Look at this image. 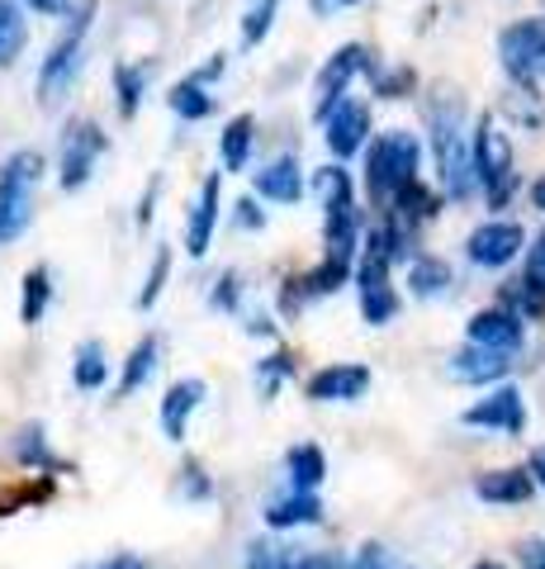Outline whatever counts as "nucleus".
<instances>
[{
  "mask_svg": "<svg viewBox=\"0 0 545 569\" xmlns=\"http://www.w3.org/2000/svg\"><path fill=\"white\" fill-rule=\"evenodd\" d=\"M427 133H432V157H436V176H442V190L451 200H470L480 176H474V142L465 138V100L461 91H432L427 100Z\"/></svg>",
  "mask_w": 545,
  "mask_h": 569,
  "instance_id": "obj_1",
  "label": "nucleus"
},
{
  "mask_svg": "<svg viewBox=\"0 0 545 569\" xmlns=\"http://www.w3.org/2000/svg\"><path fill=\"white\" fill-rule=\"evenodd\" d=\"M95 0H81V6L67 14V29L58 33V43L48 48V58L39 67V104H58L67 91L77 86L81 77V62H85V39H91V24H95Z\"/></svg>",
  "mask_w": 545,
  "mask_h": 569,
  "instance_id": "obj_2",
  "label": "nucleus"
},
{
  "mask_svg": "<svg viewBox=\"0 0 545 569\" xmlns=\"http://www.w3.org/2000/svg\"><path fill=\"white\" fill-rule=\"evenodd\" d=\"M417 167H422V142L408 129H390L371 142V157H365V190L375 194L380 204H394L403 190L417 186Z\"/></svg>",
  "mask_w": 545,
  "mask_h": 569,
  "instance_id": "obj_3",
  "label": "nucleus"
},
{
  "mask_svg": "<svg viewBox=\"0 0 545 569\" xmlns=\"http://www.w3.org/2000/svg\"><path fill=\"white\" fill-rule=\"evenodd\" d=\"M43 176V152L20 148L0 162V242H14L33 219V186Z\"/></svg>",
  "mask_w": 545,
  "mask_h": 569,
  "instance_id": "obj_4",
  "label": "nucleus"
},
{
  "mask_svg": "<svg viewBox=\"0 0 545 569\" xmlns=\"http://www.w3.org/2000/svg\"><path fill=\"white\" fill-rule=\"evenodd\" d=\"M474 176H480L488 204H507V194H513V186H517V171H513V138L498 129L494 114H484L480 129H474Z\"/></svg>",
  "mask_w": 545,
  "mask_h": 569,
  "instance_id": "obj_5",
  "label": "nucleus"
},
{
  "mask_svg": "<svg viewBox=\"0 0 545 569\" xmlns=\"http://www.w3.org/2000/svg\"><path fill=\"white\" fill-rule=\"evenodd\" d=\"M498 62L522 91L536 96V81H545V14L517 20L498 33Z\"/></svg>",
  "mask_w": 545,
  "mask_h": 569,
  "instance_id": "obj_6",
  "label": "nucleus"
},
{
  "mask_svg": "<svg viewBox=\"0 0 545 569\" xmlns=\"http://www.w3.org/2000/svg\"><path fill=\"white\" fill-rule=\"evenodd\" d=\"M110 148V138L95 119H72L62 129V152H58V181L62 190H81L95 176V162Z\"/></svg>",
  "mask_w": 545,
  "mask_h": 569,
  "instance_id": "obj_7",
  "label": "nucleus"
},
{
  "mask_svg": "<svg viewBox=\"0 0 545 569\" xmlns=\"http://www.w3.org/2000/svg\"><path fill=\"white\" fill-rule=\"evenodd\" d=\"M371 48H361V43H346L337 48L332 58L323 62V71L313 77V114H319V123L332 114V104H342L346 100V86L361 77V71H371Z\"/></svg>",
  "mask_w": 545,
  "mask_h": 569,
  "instance_id": "obj_8",
  "label": "nucleus"
},
{
  "mask_svg": "<svg viewBox=\"0 0 545 569\" xmlns=\"http://www.w3.org/2000/svg\"><path fill=\"white\" fill-rule=\"evenodd\" d=\"M526 247V233H522V223L513 219H488L480 223L474 233L465 238V257L474 266H488V271H498V266H507L517 252Z\"/></svg>",
  "mask_w": 545,
  "mask_h": 569,
  "instance_id": "obj_9",
  "label": "nucleus"
},
{
  "mask_svg": "<svg viewBox=\"0 0 545 569\" xmlns=\"http://www.w3.org/2000/svg\"><path fill=\"white\" fill-rule=\"evenodd\" d=\"M465 427H488V432H507V437H522L526 432V403L513 385H498L494 395H484L480 403H470L461 413Z\"/></svg>",
  "mask_w": 545,
  "mask_h": 569,
  "instance_id": "obj_10",
  "label": "nucleus"
},
{
  "mask_svg": "<svg viewBox=\"0 0 545 569\" xmlns=\"http://www.w3.org/2000/svg\"><path fill=\"white\" fill-rule=\"evenodd\" d=\"M323 138H327L332 157H356L365 148V138H371V110L346 96L342 104H332V114L323 119Z\"/></svg>",
  "mask_w": 545,
  "mask_h": 569,
  "instance_id": "obj_11",
  "label": "nucleus"
},
{
  "mask_svg": "<svg viewBox=\"0 0 545 569\" xmlns=\"http://www.w3.org/2000/svg\"><path fill=\"white\" fill-rule=\"evenodd\" d=\"M470 342H474V347H488V351L517 356L522 342H526L522 313H513V309H480V313L470 318Z\"/></svg>",
  "mask_w": 545,
  "mask_h": 569,
  "instance_id": "obj_12",
  "label": "nucleus"
},
{
  "mask_svg": "<svg viewBox=\"0 0 545 569\" xmlns=\"http://www.w3.org/2000/svg\"><path fill=\"white\" fill-rule=\"evenodd\" d=\"M365 389H371V370L337 361V366H323L319 376L309 380V399L313 403H351V399H361Z\"/></svg>",
  "mask_w": 545,
  "mask_h": 569,
  "instance_id": "obj_13",
  "label": "nucleus"
},
{
  "mask_svg": "<svg viewBox=\"0 0 545 569\" xmlns=\"http://www.w3.org/2000/svg\"><path fill=\"white\" fill-rule=\"evenodd\" d=\"M219 194H223V176H204V186L190 204V223H185V252L190 257H204L209 242H214V228H219Z\"/></svg>",
  "mask_w": 545,
  "mask_h": 569,
  "instance_id": "obj_14",
  "label": "nucleus"
},
{
  "mask_svg": "<svg viewBox=\"0 0 545 569\" xmlns=\"http://www.w3.org/2000/svg\"><path fill=\"white\" fill-rule=\"evenodd\" d=\"M507 370H513V356L474 347V342L451 356V380H461V385H494L507 376Z\"/></svg>",
  "mask_w": 545,
  "mask_h": 569,
  "instance_id": "obj_15",
  "label": "nucleus"
},
{
  "mask_svg": "<svg viewBox=\"0 0 545 569\" xmlns=\"http://www.w3.org/2000/svg\"><path fill=\"white\" fill-rule=\"evenodd\" d=\"M507 299H513L522 313H545V233H536L532 247H526L522 280H513Z\"/></svg>",
  "mask_w": 545,
  "mask_h": 569,
  "instance_id": "obj_16",
  "label": "nucleus"
},
{
  "mask_svg": "<svg viewBox=\"0 0 545 569\" xmlns=\"http://www.w3.org/2000/svg\"><path fill=\"white\" fill-rule=\"evenodd\" d=\"M256 194L261 200H275V204H294L304 194V176H299V157L294 152H280L275 162H266L256 171Z\"/></svg>",
  "mask_w": 545,
  "mask_h": 569,
  "instance_id": "obj_17",
  "label": "nucleus"
},
{
  "mask_svg": "<svg viewBox=\"0 0 545 569\" xmlns=\"http://www.w3.org/2000/svg\"><path fill=\"white\" fill-rule=\"evenodd\" d=\"M200 399H204V380H175L171 389H166V399H162V432L171 437V441H181L185 437V427H190V413L200 408Z\"/></svg>",
  "mask_w": 545,
  "mask_h": 569,
  "instance_id": "obj_18",
  "label": "nucleus"
},
{
  "mask_svg": "<svg viewBox=\"0 0 545 569\" xmlns=\"http://www.w3.org/2000/svg\"><path fill=\"white\" fill-rule=\"evenodd\" d=\"M319 518H323L319 493L285 489V493H275L271 503H266V527H275V531H285V527H309V522H319Z\"/></svg>",
  "mask_w": 545,
  "mask_h": 569,
  "instance_id": "obj_19",
  "label": "nucleus"
},
{
  "mask_svg": "<svg viewBox=\"0 0 545 569\" xmlns=\"http://www.w3.org/2000/svg\"><path fill=\"white\" fill-rule=\"evenodd\" d=\"M536 489V479L526 470H488L474 479V493L484 498V503H526Z\"/></svg>",
  "mask_w": 545,
  "mask_h": 569,
  "instance_id": "obj_20",
  "label": "nucleus"
},
{
  "mask_svg": "<svg viewBox=\"0 0 545 569\" xmlns=\"http://www.w3.org/2000/svg\"><path fill=\"white\" fill-rule=\"evenodd\" d=\"M408 290H413V299H436V295H446V290H451V266H446L442 257H427V252L408 257Z\"/></svg>",
  "mask_w": 545,
  "mask_h": 569,
  "instance_id": "obj_21",
  "label": "nucleus"
},
{
  "mask_svg": "<svg viewBox=\"0 0 545 569\" xmlns=\"http://www.w3.org/2000/svg\"><path fill=\"white\" fill-rule=\"evenodd\" d=\"M29 43V20L20 0H0V67H14Z\"/></svg>",
  "mask_w": 545,
  "mask_h": 569,
  "instance_id": "obj_22",
  "label": "nucleus"
},
{
  "mask_svg": "<svg viewBox=\"0 0 545 569\" xmlns=\"http://www.w3.org/2000/svg\"><path fill=\"white\" fill-rule=\"evenodd\" d=\"M252 142H256V119H252V114H233V119H228V123H223V138H219L223 167H228V171H242V167H248Z\"/></svg>",
  "mask_w": 545,
  "mask_h": 569,
  "instance_id": "obj_23",
  "label": "nucleus"
},
{
  "mask_svg": "<svg viewBox=\"0 0 545 569\" xmlns=\"http://www.w3.org/2000/svg\"><path fill=\"white\" fill-rule=\"evenodd\" d=\"M323 475H327V466H323V451H319V447H294V451L285 456V479H290V489L313 493V489L323 485Z\"/></svg>",
  "mask_w": 545,
  "mask_h": 569,
  "instance_id": "obj_24",
  "label": "nucleus"
},
{
  "mask_svg": "<svg viewBox=\"0 0 545 569\" xmlns=\"http://www.w3.org/2000/svg\"><path fill=\"white\" fill-rule=\"evenodd\" d=\"M166 104H171V114H181L185 123H195V119H209L214 114V96L204 91V81H181V86H171V96H166Z\"/></svg>",
  "mask_w": 545,
  "mask_h": 569,
  "instance_id": "obj_25",
  "label": "nucleus"
},
{
  "mask_svg": "<svg viewBox=\"0 0 545 569\" xmlns=\"http://www.w3.org/2000/svg\"><path fill=\"white\" fill-rule=\"evenodd\" d=\"M48 299H52V276H48V266H33L24 276V295H20V323H39L48 313Z\"/></svg>",
  "mask_w": 545,
  "mask_h": 569,
  "instance_id": "obj_26",
  "label": "nucleus"
},
{
  "mask_svg": "<svg viewBox=\"0 0 545 569\" xmlns=\"http://www.w3.org/2000/svg\"><path fill=\"white\" fill-rule=\"evenodd\" d=\"M157 351H162L157 337H143V342L129 351V366H124V380H119V395H133L138 385H148V376L157 370Z\"/></svg>",
  "mask_w": 545,
  "mask_h": 569,
  "instance_id": "obj_27",
  "label": "nucleus"
},
{
  "mask_svg": "<svg viewBox=\"0 0 545 569\" xmlns=\"http://www.w3.org/2000/svg\"><path fill=\"white\" fill-rule=\"evenodd\" d=\"M104 376H110L104 347H100V342H81V347H77V361H72V380H77V389H100Z\"/></svg>",
  "mask_w": 545,
  "mask_h": 569,
  "instance_id": "obj_28",
  "label": "nucleus"
},
{
  "mask_svg": "<svg viewBox=\"0 0 545 569\" xmlns=\"http://www.w3.org/2000/svg\"><path fill=\"white\" fill-rule=\"evenodd\" d=\"M299 546L285 541H252L248 546V569H299Z\"/></svg>",
  "mask_w": 545,
  "mask_h": 569,
  "instance_id": "obj_29",
  "label": "nucleus"
},
{
  "mask_svg": "<svg viewBox=\"0 0 545 569\" xmlns=\"http://www.w3.org/2000/svg\"><path fill=\"white\" fill-rule=\"evenodd\" d=\"M143 86H148V67H129V62H119V67H114L119 114H124V119H133V114H138V100H143Z\"/></svg>",
  "mask_w": 545,
  "mask_h": 569,
  "instance_id": "obj_30",
  "label": "nucleus"
},
{
  "mask_svg": "<svg viewBox=\"0 0 545 569\" xmlns=\"http://www.w3.org/2000/svg\"><path fill=\"white\" fill-rule=\"evenodd\" d=\"M275 10H280V0H252L248 14H242V48H256L266 39L275 24Z\"/></svg>",
  "mask_w": 545,
  "mask_h": 569,
  "instance_id": "obj_31",
  "label": "nucleus"
},
{
  "mask_svg": "<svg viewBox=\"0 0 545 569\" xmlns=\"http://www.w3.org/2000/svg\"><path fill=\"white\" fill-rule=\"evenodd\" d=\"M166 271H171V247H157V257H152V271H148L143 290H138V299H133L138 309H152V305H157V295H162V284H166Z\"/></svg>",
  "mask_w": 545,
  "mask_h": 569,
  "instance_id": "obj_32",
  "label": "nucleus"
},
{
  "mask_svg": "<svg viewBox=\"0 0 545 569\" xmlns=\"http://www.w3.org/2000/svg\"><path fill=\"white\" fill-rule=\"evenodd\" d=\"M371 77H375V91H380L384 100H398V96L413 91V71H408V67H390V71L371 67Z\"/></svg>",
  "mask_w": 545,
  "mask_h": 569,
  "instance_id": "obj_33",
  "label": "nucleus"
},
{
  "mask_svg": "<svg viewBox=\"0 0 545 569\" xmlns=\"http://www.w3.org/2000/svg\"><path fill=\"white\" fill-rule=\"evenodd\" d=\"M294 370V356L290 351H275V356H266V361L256 366V380H261V395H275L280 389V380H285Z\"/></svg>",
  "mask_w": 545,
  "mask_h": 569,
  "instance_id": "obj_34",
  "label": "nucleus"
},
{
  "mask_svg": "<svg viewBox=\"0 0 545 569\" xmlns=\"http://www.w3.org/2000/svg\"><path fill=\"white\" fill-rule=\"evenodd\" d=\"M14 451H20V460H29V466H48L52 470V456L43 447V427H24L20 441H14Z\"/></svg>",
  "mask_w": 545,
  "mask_h": 569,
  "instance_id": "obj_35",
  "label": "nucleus"
},
{
  "mask_svg": "<svg viewBox=\"0 0 545 569\" xmlns=\"http://www.w3.org/2000/svg\"><path fill=\"white\" fill-rule=\"evenodd\" d=\"M351 569H408V565H398L384 546H361V556H356V565H351Z\"/></svg>",
  "mask_w": 545,
  "mask_h": 569,
  "instance_id": "obj_36",
  "label": "nucleus"
},
{
  "mask_svg": "<svg viewBox=\"0 0 545 569\" xmlns=\"http://www.w3.org/2000/svg\"><path fill=\"white\" fill-rule=\"evenodd\" d=\"M517 560H522V569H545V537H526L517 546Z\"/></svg>",
  "mask_w": 545,
  "mask_h": 569,
  "instance_id": "obj_37",
  "label": "nucleus"
},
{
  "mask_svg": "<svg viewBox=\"0 0 545 569\" xmlns=\"http://www.w3.org/2000/svg\"><path fill=\"white\" fill-rule=\"evenodd\" d=\"M214 305H219V309H233V305H238V276H233V271H228V276L219 280V290H214Z\"/></svg>",
  "mask_w": 545,
  "mask_h": 569,
  "instance_id": "obj_38",
  "label": "nucleus"
},
{
  "mask_svg": "<svg viewBox=\"0 0 545 569\" xmlns=\"http://www.w3.org/2000/svg\"><path fill=\"white\" fill-rule=\"evenodd\" d=\"M238 223L242 228H266V213L256 209V200H238Z\"/></svg>",
  "mask_w": 545,
  "mask_h": 569,
  "instance_id": "obj_39",
  "label": "nucleus"
},
{
  "mask_svg": "<svg viewBox=\"0 0 545 569\" xmlns=\"http://www.w3.org/2000/svg\"><path fill=\"white\" fill-rule=\"evenodd\" d=\"M351 6H365V0H309V10L319 14V20H327V14H337V10H351Z\"/></svg>",
  "mask_w": 545,
  "mask_h": 569,
  "instance_id": "obj_40",
  "label": "nucleus"
},
{
  "mask_svg": "<svg viewBox=\"0 0 545 569\" xmlns=\"http://www.w3.org/2000/svg\"><path fill=\"white\" fill-rule=\"evenodd\" d=\"M223 67H228V58H223V52H214V58H209V62L195 71V81H204V86H209L214 77H223Z\"/></svg>",
  "mask_w": 545,
  "mask_h": 569,
  "instance_id": "obj_41",
  "label": "nucleus"
},
{
  "mask_svg": "<svg viewBox=\"0 0 545 569\" xmlns=\"http://www.w3.org/2000/svg\"><path fill=\"white\" fill-rule=\"evenodd\" d=\"M39 14H72V0H29Z\"/></svg>",
  "mask_w": 545,
  "mask_h": 569,
  "instance_id": "obj_42",
  "label": "nucleus"
},
{
  "mask_svg": "<svg viewBox=\"0 0 545 569\" xmlns=\"http://www.w3.org/2000/svg\"><path fill=\"white\" fill-rule=\"evenodd\" d=\"M526 475H532L536 485L545 489V447H536V451H532V460H526Z\"/></svg>",
  "mask_w": 545,
  "mask_h": 569,
  "instance_id": "obj_43",
  "label": "nucleus"
},
{
  "mask_svg": "<svg viewBox=\"0 0 545 569\" xmlns=\"http://www.w3.org/2000/svg\"><path fill=\"white\" fill-rule=\"evenodd\" d=\"M95 569H148V565L133 560V556H114V560H104V565H95Z\"/></svg>",
  "mask_w": 545,
  "mask_h": 569,
  "instance_id": "obj_44",
  "label": "nucleus"
},
{
  "mask_svg": "<svg viewBox=\"0 0 545 569\" xmlns=\"http://www.w3.org/2000/svg\"><path fill=\"white\" fill-rule=\"evenodd\" d=\"M299 569H342V565L332 556H304V560H299Z\"/></svg>",
  "mask_w": 545,
  "mask_h": 569,
  "instance_id": "obj_45",
  "label": "nucleus"
},
{
  "mask_svg": "<svg viewBox=\"0 0 545 569\" xmlns=\"http://www.w3.org/2000/svg\"><path fill=\"white\" fill-rule=\"evenodd\" d=\"M532 200H536V209H545V176H541V181L532 186Z\"/></svg>",
  "mask_w": 545,
  "mask_h": 569,
  "instance_id": "obj_46",
  "label": "nucleus"
},
{
  "mask_svg": "<svg viewBox=\"0 0 545 569\" xmlns=\"http://www.w3.org/2000/svg\"><path fill=\"white\" fill-rule=\"evenodd\" d=\"M474 569H503L498 560H480V565H474Z\"/></svg>",
  "mask_w": 545,
  "mask_h": 569,
  "instance_id": "obj_47",
  "label": "nucleus"
}]
</instances>
